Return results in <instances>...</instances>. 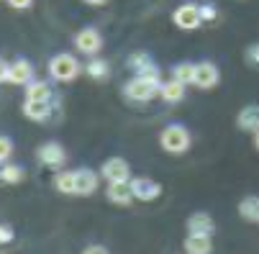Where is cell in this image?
<instances>
[{"mask_svg": "<svg viewBox=\"0 0 259 254\" xmlns=\"http://www.w3.org/2000/svg\"><path fill=\"white\" fill-rule=\"evenodd\" d=\"M159 144H162V149L169 152V154H182V152L190 149V134H188L185 126L172 123V126H167L159 134Z\"/></svg>", "mask_w": 259, "mask_h": 254, "instance_id": "1", "label": "cell"}, {"mask_svg": "<svg viewBox=\"0 0 259 254\" xmlns=\"http://www.w3.org/2000/svg\"><path fill=\"white\" fill-rule=\"evenodd\" d=\"M159 88H162V82L146 80V77H134V80L126 82L123 93H126L128 100H141V103H146V100H154V98H157Z\"/></svg>", "mask_w": 259, "mask_h": 254, "instance_id": "2", "label": "cell"}, {"mask_svg": "<svg viewBox=\"0 0 259 254\" xmlns=\"http://www.w3.org/2000/svg\"><path fill=\"white\" fill-rule=\"evenodd\" d=\"M49 72H52V77L57 82H72L80 72V64L72 54H59V57H54L49 62Z\"/></svg>", "mask_w": 259, "mask_h": 254, "instance_id": "3", "label": "cell"}, {"mask_svg": "<svg viewBox=\"0 0 259 254\" xmlns=\"http://www.w3.org/2000/svg\"><path fill=\"white\" fill-rule=\"evenodd\" d=\"M172 21H175V26L182 28V31H193V28H198L200 21H203V18H200V6H195V3H185V6H180V8L175 11Z\"/></svg>", "mask_w": 259, "mask_h": 254, "instance_id": "4", "label": "cell"}, {"mask_svg": "<svg viewBox=\"0 0 259 254\" xmlns=\"http://www.w3.org/2000/svg\"><path fill=\"white\" fill-rule=\"evenodd\" d=\"M131 190H134V198L144 200V203L157 200L162 195V185L157 183V180H152V177H136V180H131Z\"/></svg>", "mask_w": 259, "mask_h": 254, "instance_id": "5", "label": "cell"}, {"mask_svg": "<svg viewBox=\"0 0 259 254\" xmlns=\"http://www.w3.org/2000/svg\"><path fill=\"white\" fill-rule=\"evenodd\" d=\"M103 177L108 180V183H128V177H131V167L126 159L121 157H110L105 164H103Z\"/></svg>", "mask_w": 259, "mask_h": 254, "instance_id": "6", "label": "cell"}, {"mask_svg": "<svg viewBox=\"0 0 259 254\" xmlns=\"http://www.w3.org/2000/svg\"><path fill=\"white\" fill-rule=\"evenodd\" d=\"M218 77H221L218 67L213 62H200V64H195V80H193V85L200 88V90H210V88L218 85Z\"/></svg>", "mask_w": 259, "mask_h": 254, "instance_id": "7", "label": "cell"}, {"mask_svg": "<svg viewBox=\"0 0 259 254\" xmlns=\"http://www.w3.org/2000/svg\"><path fill=\"white\" fill-rule=\"evenodd\" d=\"M75 47H77L82 54H98L100 47H103V36H100V31H95V28H82V31L75 36Z\"/></svg>", "mask_w": 259, "mask_h": 254, "instance_id": "8", "label": "cell"}, {"mask_svg": "<svg viewBox=\"0 0 259 254\" xmlns=\"http://www.w3.org/2000/svg\"><path fill=\"white\" fill-rule=\"evenodd\" d=\"M128 67L136 72V77H146V80L159 82V69H157V64L146 57V54H134V57L128 59Z\"/></svg>", "mask_w": 259, "mask_h": 254, "instance_id": "9", "label": "cell"}, {"mask_svg": "<svg viewBox=\"0 0 259 254\" xmlns=\"http://www.w3.org/2000/svg\"><path fill=\"white\" fill-rule=\"evenodd\" d=\"M105 198L116 205H131L136 198H134V190H131V180L128 183H110L108 190H105Z\"/></svg>", "mask_w": 259, "mask_h": 254, "instance_id": "10", "label": "cell"}, {"mask_svg": "<svg viewBox=\"0 0 259 254\" xmlns=\"http://www.w3.org/2000/svg\"><path fill=\"white\" fill-rule=\"evenodd\" d=\"M31 77H33L31 62L16 59L13 64H8V82H13V85H28V82H33Z\"/></svg>", "mask_w": 259, "mask_h": 254, "instance_id": "11", "label": "cell"}, {"mask_svg": "<svg viewBox=\"0 0 259 254\" xmlns=\"http://www.w3.org/2000/svg\"><path fill=\"white\" fill-rule=\"evenodd\" d=\"M236 126H239L241 131H249V134H256V131H259V105H256V103L241 108L239 118H236Z\"/></svg>", "mask_w": 259, "mask_h": 254, "instance_id": "12", "label": "cell"}, {"mask_svg": "<svg viewBox=\"0 0 259 254\" xmlns=\"http://www.w3.org/2000/svg\"><path fill=\"white\" fill-rule=\"evenodd\" d=\"M36 154H39V159H41L47 167H59V164L67 159L64 149L59 147L57 141H47L44 147H39V152H36Z\"/></svg>", "mask_w": 259, "mask_h": 254, "instance_id": "13", "label": "cell"}, {"mask_svg": "<svg viewBox=\"0 0 259 254\" xmlns=\"http://www.w3.org/2000/svg\"><path fill=\"white\" fill-rule=\"evenodd\" d=\"M215 224L208 213H193L188 219V234H200V236H213Z\"/></svg>", "mask_w": 259, "mask_h": 254, "instance_id": "14", "label": "cell"}, {"mask_svg": "<svg viewBox=\"0 0 259 254\" xmlns=\"http://www.w3.org/2000/svg\"><path fill=\"white\" fill-rule=\"evenodd\" d=\"M52 113V100H26L23 103V116L31 121H47Z\"/></svg>", "mask_w": 259, "mask_h": 254, "instance_id": "15", "label": "cell"}, {"mask_svg": "<svg viewBox=\"0 0 259 254\" xmlns=\"http://www.w3.org/2000/svg\"><path fill=\"white\" fill-rule=\"evenodd\" d=\"M75 177H77V195H93L98 190V175L88 167L82 170H75Z\"/></svg>", "mask_w": 259, "mask_h": 254, "instance_id": "16", "label": "cell"}, {"mask_svg": "<svg viewBox=\"0 0 259 254\" xmlns=\"http://www.w3.org/2000/svg\"><path fill=\"white\" fill-rule=\"evenodd\" d=\"M239 216L249 224H259V195H246L239 203Z\"/></svg>", "mask_w": 259, "mask_h": 254, "instance_id": "17", "label": "cell"}, {"mask_svg": "<svg viewBox=\"0 0 259 254\" xmlns=\"http://www.w3.org/2000/svg\"><path fill=\"white\" fill-rule=\"evenodd\" d=\"M210 249H213L210 236L188 234V239H185V251H188V254H210Z\"/></svg>", "mask_w": 259, "mask_h": 254, "instance_id": "18", "label": "cell"}, {"mask_svg": "<svg viewBox=\"0 0 259 254\" xmlns=\"http://www.w3.org/2000/svg\"><path fill=\"white\" fill-rule=\"evenodd\" d=\"M159 95L167 100V103H177V100H182L185 98V82H180V80H169V82H164L162 88H159Z\"/></svg>", "mask_w": 259, "mask_h": 254, "instance_id": "19", "label": "cell"}, {"mask_svg": "<svg viewBox=\"0 0 259 254\" xmlns=\"http://www.w3.org/2000/svg\"><path fill=\"white\" fill-rule=\"evenodd\" d=\"M54 188H57L59 193L75 195V193H77V177H75V172H59V175L54 177Z\"/></svg>", "mask_w": 259, "mask_h": 254, "instance_id": "20", "label": "cell"}, {"mask_svg": "<svg viewBox=\"0 0 259 254\" xmlns=\"http://www.w3.org/2000/svg\"><path fill=\"white\" fill-rule=\"evenodd\" d=\"M26 100H52V90L47 82H28L26 85Z\"/></svg>", "mask_w": 259, "mask_h": 254, "instance_id": "21", "label": "cell"}, {"mask_svg": "<svg viewBox=\"0 0 259 254\" xmlns=\"http://www.w3.org/2000/svg\"><path fill=\"white\" fill-rule=\"evenodd\" d=\"M172 77L180 80V82H185V85H190V82L195 80V64H190V62L175 64V67H172Z\"/></svg>", "mask_w": 259, "mask_h": 254, "instance_id": "22", "label": "cell"}, {"mask_svg": "<svg viewBox=\"0 0 259 254\" xmlns=\"http://www.w3.org/2000/svg\"><path fill=\"white\" fill-rule=\"evenodd\" d=\"M23 170L21 167H16V164H8V167H3V172H0V180L3 183H8V185H16V183H21L23 180Z\"/></svg>", "mask_w": 259, "mask_h": 254, "instance_id": "23", "label": "cell"}, {"mask_svg": "<svg viewBox=\"0 0 259 254\" xmlns=\"http://www.w3.org/2000/svg\"><path fill=\"white\" fill-rule=\"evenodd\" d=\"M88 75H90L93 80H105V77H108V62L93 59V62L88 64Z\"/></svg>", "mask_w": 259, "mask_h": 254, "instance_id": "24", "label": "cell"}, {"mask_svg": "<svg viewBox=\"0 0 259 254\" xmlns=\"http://www.w3.org/2000/svg\"><path fill=\"white\" fill-rule=\"evenodd\" d=\"M246 64L259 69V44H251V47L246 49Z\"/></svg>", "mask_w": 259, "mask_h": 254, "instance_id": "25", "label": "cell"}, {"mask_svg": "<svg viewBox=\"0 0 259 254\" xmlns=\"http://www.w3.org/2000/svg\"><path fill=\"white\" fill-rule=\"evenodd\" d=\"M11 152H13V144H11V139L0 136V162H6V159L11 157Z\"/></svg>", "mask_w": 259, "mask_h": 254, "instance_id": "26", "label": "cell"}, {"mask_svg": "<svg viewBox=\"0 0 259 254\" xmlns=\"http://www.w3.org/2000/svg\"><path fill=\"white\" fill-rule=\"evenodd\" d=\"M215 16H218V11H215L213 3H203V6H200V18H203V21H213Z\"/></svg>", "mask_w": 259, "mask_h": 254, "instance_id": "27", "label": "cell"}, {"mask_svg": "<svg viewBox=\"0 0 259 254\" xmlns=\"http://www.w3.org/2000/svg\"><path fill=\"white\" fill-rule=\"evenodd\" d=\"M11 239H13V229L6 226V224H0V244H6V241H11Z\"/></svg>", "mask_w": 259, "mask_h": 254, "instance_id": "28", "label": "cell"}, {"mask_svg": "<svg viewBox=\"0 0 259 254\" xmlns=\"http://www.w3.org/2000/svg\"><path fill=\"white\" fill-rule=\"evenodd\" d=\"M82 254H110V251L105 246H100V244H90V246L82 249Z\"/></svg>", "mask_w": 259, "mask_h": 254, "instance_id": "29", "label": "cell"}, {"mask_svg": "<svg viewBox=\"0 0 259 254\" xmlns=\"http://www.w3.org/2000/svg\"><path fill=\"white\" fill-rule=\"evenodd\" d=\"M31 3H33V0H8V6H11V8H18V11L28 8Z\"/></svg>", "mask_w": 259, "mask_h": 254, "instance_id": "30", "label": "cell"}, {"mask_svg": "<svg viewBox=\"0 0 259 254\" xmlns=\"http://www.w3.org/2000/svg\"><path fill=\"white\" fill-rule=\"evenodd\" d=\"M0 82H8V64L0 59Z\"/></svg>", "mask_w": 259, "mask_h": 254, "instance_id": "31", "label": "cell"}, {"mask_svg": "<svg viewBox=\"0 0 259 254\" xmlns=\"http://www.w3.org/2000/svg\"><path fill=\"white\" fill-rule=\"evenodd\" d=\"M88 6H103V3H108V0H85Z\"/></svg>", "mask_w": 259, "mask_h": 254, "instance_id": "32", "label": "cell"}, {"mask_svg": "<svg viewBox=\"0 0 259 254\" xmlns=\"http://www.w3.org/2000/svg\"><path fill=\"white\" fill-rule=\"evenodd\" d=\"M254 147H256V149H259V131H256V134H254Z\"/></svg>", "mask_w": 259, "mask_h": 254, "instance_id": "33", "label": "cell"}]
</instances>
